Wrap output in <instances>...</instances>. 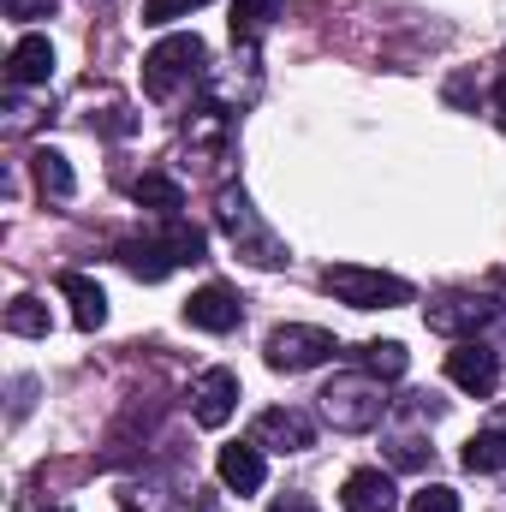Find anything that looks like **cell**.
I'll return each instance as SVG.
<instances>
[{
    "instance_id": "obj_15",
    "label": "cell",
    "mask_w": 506,
    "mask_h": 512,
    "mask_svg": "<svg viewBox=\"0 0 506 512\" xmlns=\"http://www.w3.org/2000/svg\"><path fill=\"white\" fill-rule=\"evenodd\" d=\"M340 507L346 512H399V489L387 471H352L346 489H340Z\"/></svg>"
},
{
    "instance_id": "obj_16",
    "label": "cell",
    "mask_w": 506,
    "mask_h": 512,
    "mask_svg": "<svg viewBox=\"0 0 506 512\" xmlns=\"http://www.w3.org/2000/svg\"><path fill=\"white\" fill-rule=\"evenodd\" d=\"M60 292L72 298V322H78L84 334H96V328L108 322V292H102L90 274H60Z\"/></svg>"
},
{
    "instance_id": "obj_29",
    "label": "cell",
    "mask_w": 506,
    "mask_h": 512,
    "mask_svg": "<svg viewBox=\"0 0 506 512\" xmlns=\"http://www.w3.org/2000/svg\"><path fill=\"white\" fill-rule=\"evenodd\" d=\"M471 96H477L471 78H453V84H447V102H453V108H471Z\"/></svg>"
},
{
    "instance_id": "obj_12",
    "label": "cell",
    "mask_w": 506,
    "mask_h": 512,
    "mask_svg": "<svg viewBox=\"0 0 506 512\" xmlns=\"http://www.w3.org/2000/svg\"><path fill=\"white\" fill-rule=\"evenodd\" d=\"M185 322H191V328H203V334H233V328L245 322V304H239V292H233V286L209 280V286H197V292L185 298Z\"/></svg>"
},
{
    "instance_id": "obj_20",
    "label": "cell",
    "mask_w": 506,
    "mask_h": 512,
    "mask_svg": "<svg viewBox=\"0 0 506 512\" xmlns=\"http://www.w3.org/2000/svg\"><path fill=\"white\" fill-rule=\"evenodd\" d=\"M274 18H280V0H239V6H233V42H239V48H256Z\"/></svg>"
},
{
    "instance_id": "obj_21",
    "label": "cell",
    "mask_w": 506,
    "mask_h": 512,
    "mask_svg": "<svg viewBox=\"0 0 506 512\" xmlns=\"http://www.w3.org/2000/svg\"><path fill=\"white\" fill-rule=\"evenodd\" d=\"M6 334H18V340H48V304L30 298V292H18V298L6 304Z\"/></svg>"
},
{
    "instance_id": "obj_7",
    "label": "cell",
    "mask_w": 506,
    "mask_h": 512,
    "mask_svg": "<svg viewBox=\"0 0 506 512\" xmlns=\"http://www.w3.org/2000/svg\"><path fill=\"white\" fill-rule=\"evenodd\" d=\"M120 512H203V495H197V477L185 471H143L137 483H126Z\"/></svg>"
},
{
    "instance_id": "obj_14",
    "label": "cell",
    "mask_w": 506,
    "mask_h": 512,
    "mask_svg": "<svg viewBox=\"0 0 506 512\" xmlns=\"http://www.w3.org/2000/svg\"><path fill=\"white\" fill-rule=\"evenodd\" d=\"M215 471H221V483H227L233 495H256V489H262V477H268V459H262V447H256V441H233V447H221Z\"/></svg>"
},
{
    "instance_id": "obj_2",
    "label": "cell",
    "mask_w": 506,
    "mask_h": 512,
    "mask_svg": "<svg viewBox=\"0 0 506 512\" xmlns=\"http://www.w3.org/2000/svg\"><path fill=\"white\" fill-rule=\"evenodd\" d=\"M215 227L233 239V251L245 256V262H256V268H286L292 262V251H286V239L256 215L251 191L245 185H221V197H215Z\"/></svg>"
},
{
    "instance_id": "obj_27",
    "label": "cell",
    "mask_w": 506,
    "mask_h": 512,
    "mask_svg": "<svg viewBox=\"0 0 506 512\" xmlns=\"http://www.w3.org/2000/svg\"><path fill=\"white\" fill-rule=\"evenodd\" d=\"M30 399H36V376H12V423L30 411Z\"/></svg>"
},
{
    "instance_id": "obj_6",
    "label": "cell",
    "mask_w": 506,
    "mask_h": 512,
    "mask_svg": "<svg viewBox=\"0 0 506 512\" xmlns=\"http://www.w3.org/2000/svg\"><path fill=\"white\" fill-rule=\"evenodd\" d=\"M334 352H340V340H334L328 328H310V322H280V328L262 340V358H268V370H280V376H304V370L328 364Z\"/></svg>"
},
{
    "instance_id": "obj_26",
    "label": "cell",
    "mask_w": 506,
    "mask_h": 512,
    "mask_svg": "<svg viewBox=\"0 0 506 512\" xmlns=\"http://www.w3.org/2000/svg\"><path fill=\"white\" fill-rule=\"evenodd\" d=\"M60 0H6V18H18V24H30V18H48Z\"/></svg>"
},
{
    "instance_id": "obj_13",
    "label": "cell",
    "mask_w": 506,
    "mask_h": 512,
    "mask_svg": "<svg viewBox=\"0 0 506 512\" xmlns=\"http://www.w3.org/2000/svg\"><path fill=\"white\" fill-rule=\"evenodd\" d=\"M48 78H54V42L48 36H18L12 54H6V84L30 90V84H48Z\"/></svg>"
},
{
    "instance_id": "obj_3",
    "label": "cell",
    "mask_w": 506,
    "mask_h": 512,
    "mask_svg": "<svg viewBox=\"0 0 506 512\" xmlns=\"http://www.w3.org/2000/svg\"><path fill=\"white\" fill-rule=\"evenodd\" d=\"M209 72V42L197 30H173L143 54V96L149 102H173L179 90H191Z\"/></svg>"
},
{
    "instance_id": "obj_17",
    "label": "cell",
    "mask_w": 506,
    "mask_h": 512,
    "mask_svg": "<svg viewBox=\"0 0 506 512\" xmlns=\"http://www.w3.org/2000/svg\"><path fill=\"white\" fill-rule=\"evenodd\" d=\"M131 197H137V209H155L161 221H179V209H185V185L167 179V173H143L131 185Z\"/></svg>"
},
{
    "instance_id": "obj_1",
    "label": "cell",
    "mask_w": 506,
    "mask_h": 512,
    "mask_svg": "<svg viewBox=\"0 0 506 512\" xmlns=\"http://www.w3.org/2000/svg\"><path fill=\"white\" fill-rule=\"evenodd\" d=\"M120 268H131L137 280H167L173 268H197L203 256H209V233L203 227H191V221H161V233H149V239H126L120 245Z\"/></svg>"
},
{
    "instance_id": "obj_30",
    "label": "cell",
    "mask_w": 506,
    "mask_h": 512,
    "mask_svg": "<svg viewBox=\"0 0 506 512\" xmlns=\"http://www.w3.org/2000/svg\"><path fill=\"white\" fill-rule=\"evenodd\" d=\"M495 114H501V131H506V78L495 84Z\"/></svg>"
},
{
    "instance_id": "obj_23",
    "label": "cell",
    "mask_w": 506,
    "mask_h": 512,
    "mask_svg": "<svg viewBox=\"0 0 506 512\" xmlns=\"http://www.w3.org/2000/svg\"><path fill=\"white\" fill-rule=\"evenodd\" d=\"M387 453H393V465H405V471H417V465L435 459V447H423L411 429H393V435H387Z\"/></svg>"
},
{
    "instance_id": "obj_19",
    "label": "cell",
    "mask_w": 506,
    "mask_h": 512,
    "mask_svg": "<svg viewBox=\"0 0 506 512\" xmlns=\"http://www.w3.org/2000/svg\"><path fill=\"white\" fill-rule=\"evenodd\" d=\"M30 173H36V185H42L48 197H60V203H66V197L78 191V173H72V161H66L60 149H48V143H42V149L30 155Z\"/></svg>"
},
{
    "instance_id": "obj_11",
    "label": "cell",
    "mask_w": 506,
    "mask_h": 512,
    "mask_svg": "<svg viewBox=\"0 0 506 512\" xmlns=\"http://www.w3.org/2000/svg\"><path fill=\"white\" fill-rule=\"evenodd\" d=\"M251 441L262 453H310L316 447V423L298 411V405H274L251 423Z\"/></svg>"
},
{
    "instance_id": "obj_8",
    "label": "cell",
    "mask_w": 506,
    "mask_h": 512,
    "mask_svg": "<svg viewBox=\"0 0 506 512\" xmlns=\"http://www.w3.org/2000/svg\"><path fill=\"white\" fill-rule=\"evenodd\" d=\"M495 316H501V304L495 298H477V292H447V298L423 304L429 334H447V340H477Z\"/></svg>"
},
{
    "instance_id": "obj_22",
    "label": "cell",
    "mask_w": 506,
    "mask_h": 512,
    "mask_svg": "<svg viewBox=\"0 0 506 512\" xmlns=\"http://www.w3.org/2000/svg\"><path fill=\"white\" fill-rule=\"evenodd\" d=\"M358 370H370L381 382H399V376L411 370V352H405L399 340H370V346L358 352Z\"/></svg>"
},
{
    "instance_id": "obj_18",
    "label": "cell",
    "mask_w": 506,
    "mask_h": 512,
    "mask_svg": "<svg viewBox=\"0 0 506 512\" xmlns=\"http://www.w3.org/2000/svg\"><path fill=\"white\" fill-rule=\"evenodd\" d=\"M459 465H465L471 477H495V471H506V429H477V435L465 441Z\"/></svg>"
},
{
    "instance_id": "obj_4",
    "label": "cell",
    "mask_w": 506,
    "mask_h": 512,
    "mask_svg": "<svg viewBox=\"0 0 506 512\" xmlns=\"http://www.w3.org/2000/svg\"><path fill=\"white\" fill-rule=\"evenodd\" d=\"M316 399H322V417H328L340 435L381 429V423H387V411H393L387 382H381V376H370V370H346V376H334V382L322 387Z\"/></svg>"
},
{
    "instance_id": "obj_9",
    "label": "cell",
    "mask_w": 506,
    "mask_h": 512,
    "mask_svg": "<svg viewBox=\"0 0 506 512\" xmlns=\"http://www.w3.org/2000/svg\"><path fill=\"white\" fill-rule=\"evenodd\" d=\"M447 382L459 387V393H471V399H489V393L501 387V358H495V346H483V340H453V352H447Z\"/></svg>"
},
{
    "instance_id": "obj_25",
    "label": "cell",
    "mask_w": 506,
    "mask_h": 512,
    "mask_svg": "<svg viewBox=\"0 0 506 512\" xmlns=\"http://www.w3.org/2000/svg\"><path fill=\"white\" fill-rule=\"evenodd\" d=\"M197 6H209V0H143V24H173V18H185Z\"/></svg>"
},
{
    "instance_id": "obj_28",
    "label": "cell",
    "mask_w": 506,
    "mask_h": 512,
    "mask_svg": "<svg viewBox=\"0 0 506 512\" xmlns=\"http://www.w3.org/2000/svg\"><path fill=\"white\" fill-rule=\"evenodd\" d=\"M268 512H322L310 495H280V501H268Z\"/></svg>"
},
{
    "instance_id": "obj_5",
    "label": "cell",
    "mask_w": 506,
    "mask_h": 512,
    "mask_svg": "<svg viewBox=\"0 0 506 512\" xmlns=\"http://www.w3.org/2000/svg\"><path fill=\"white\" fill-rule=\"evenodd\" d=\"M322 286L352 310H399V304H411V280H399L387 268H364V262H328Z\"/></svg>"
},
{
    "instance_id": "obj_24",
    "label": "cell",
    "mask_w": 506,
    "mask_h": 512,
    "mask_svg": "<svg viewBox=\"0 0 506 512\" xmlns=\"http://www.w3.org/2000/svg\"><path fill=\"white\" fill-rule=\"evenodd\" d=\"M405 512H459V495H453L447 483H429V489H417V495L405 501Z\"/></svg>"
},
{
    "instance_id": "obj_10",
    "label": "cell",
    "mask_w": 506,
    "mask_h": 512,
    "mask_svg": "<svg viewBox=\"0 0 506 512\" xmlns=\"http://www.w3.org/2000/svg\"><path fill=\"white\" fill-rule=\"evenodd\" d=\"M185 405H191V417H197L203 429H227L233 411H239V376H233L227 364L203 370V376L191 382V393H185Z\"/></svg>"
}]
</instances>
